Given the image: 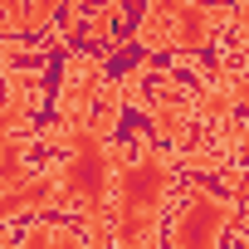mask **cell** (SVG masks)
Wrapping results in <instances>:
<instances>
[{"label": "cell", "instance_id": "obj_1", "mask_svg": "<svg viewBox=\"0 0 249 249\" xmlns=\"http://www.w3.org/2000/svg\"><path fill=\"white\" fill-rule=\"evenodd\" d=\"M171 200H176V157L166 147H157L152 137L112 147V196H107L112 249H157Z\"/></svg>", "mask_w": 249, "mask_h": 249}, {"label": "cell", "instance_id": "obj_2", "mask_svg": "<svg viewBox=\"0 0 249 249\" xmlns=\"http://www.w3.org/2000/svg\"><path fill=\"white\" fill-rule=\"evenodd\" d=\"M234 196L215 191V186H186L161 220V239L166 249H220L225 234L234 230Z\"/></svg>", "mask_w": 249, "mask_h": 249}, {"label": "cell", "instance_id": "obj_3", "mask_svg": "<svg viewBox=\"0 0 249 249\" xmlns=\"http://www.w3.org/2000/svg\"><path fill=\"white\" fill-rule=\"evenodd\" d=\"M230 20H239V10H210V5H186V0H161V5H152L142 15L137 44L147 54H157V49L196 54V49H210Z\"/></svg>", "mask_w": 249, "mask_h": 249}, {"label": "cell", "instance_id": "obj_4", "mask_svg": "<svg viewBox=\"0 0 249 249\" xmlns=\"http://www.w3.org/2000/svg\"><path fill=\"white\" fill-rule=\"evenodd\" d=\"M20 249H112V234H107V225L35 215L20 234Z\"/></svg>", "mask_w": 249, "mask_h": 249}]
</instances>
